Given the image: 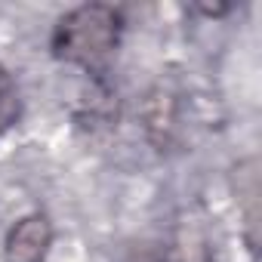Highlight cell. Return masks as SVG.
I'll return each instance as SVG.
<instances>
[{
	"label": "cell",
	"mask_w": 262,
	"mask_h": 262,
	"mask_svg": "<svg viewBox=\"0 0 262 262\" xmlns=\"http://www.w3.org/2000/svg\"><path fill=\"white\" fill-rule=\"evenodd\" d=\"M22 120V93L10 65L0 62V136H7Z\"/></svg>",
	"instance_id": "obj_5"
},
{
	"label": "cell",
	"mask_w": 262,
	"mask_h": 262,
	"mask_svg": "<svg viewBox=\"0 0 262 262\" xmlns=\"http://www.w3.org/2000/svg\"><path fill=\"white\" fill-rule=\"evenodd\" d=\"M77 117V126L86 129L90 136L96 133H111L117 129V120H120V102H117V93L111 90L108 77L102 80H90V93L83 96V105L80 111L74 114Z\"/></svg>",
	"instance_id": "obj_3"
},
{
	"label": "cell",
	"mask_w": 262,
	"mask_h": 262,
	"mask_svg": "<svg viewBox=\"0 0 262 262\" xmlns=\"http://www.w3.org/2000/svg\"><path fill=\"white\" fill-rule=\"evenodd\" d=\"M53 241H56L53 219L43 210H31L7 228L0 256H4V262H47Z\"/></svg>",
	"instance_id": "obj_2"
},
{
	"label": "cell",
	"mask_w": 262,
	"mask_h": 262,
	"mask_svg": "<svg viewBox=\"0 0 262 262\" xmlns=\"http://www.w3.org/2000/svg\"><path fill=\"white\" fill-rule=\"evenodd\" d=\"M259 161L247 158L237 167V204L244 207L247 219V234H250V250H256V228H259Z\"/></svg>",
	"instance_id": "obj_4"
},
{
	"label": "cell",
	"mask_w": 262,
	"mask_h": 262,
	"mask_svg": "<svg viewBox=\"0 0 262 262\" xmlns=\"http://www.w3.org/2000/svg\"><path fill=\"white\" fill-rule=\"evenodd\" d=\"M126 31L123 10L114 4H80L62 13L50 31V56L83 71L90 80L108 77Z\"/></svg>",
	"instance_id": "obj_1"
}]
</instances>
